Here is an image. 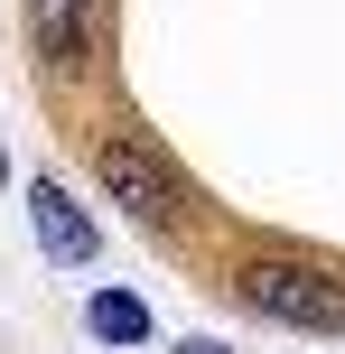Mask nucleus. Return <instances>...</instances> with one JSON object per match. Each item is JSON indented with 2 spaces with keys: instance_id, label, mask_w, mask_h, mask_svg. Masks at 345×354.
<instances>
[{
  "instance_id": "obj_2",
  "label": "nucleus",
  "mask_w": 345,
  "mask_h": 354,
  "mask_svg": "<svg viewBox=\"0 0 345 354\" xmlns=\"http://www.w3.org/2000/svg\"><path fill=\"white\" fill-rule=\"evenodd\" d=\"M93 177H103L112 205H131L140 224H168V214H178V177L149 159L140 140H93Z\"/></svg>"
},
{
  "instance_id": "obj_1",
  "label": "nucleus",
  "mask_w": 345,
  "mask_h": 354,
  "mask_svg": "<svg viewBox=\"0 0 345 354\" xmlns=\"http://www.w3.org/2000/svg\"><path fill=\"white\" fill-rule=\"evenodd\" d=\"M234 289H243V308H252V317L345 336V280H327V270H299V261H252Z\"/></svg>"
},
{
  "instance_id": "obj_6",
  "label": "nucleus",
  "mask_w": 345,
  "mask_h": 354,
  "mask_svg": "<svg viewBox=\"0 0 345 354\" xmlns=\"http://www.w3.org/2000/svg\"><path fill=\"white\" fill-rule=\"evenodd\" d=\"M178 354H224V345H215V336H196V345H178Z\"/></svg>"
},
{
  "instance_id": "obj_5",
  "label": "nucleus",
  "mask_w": 345,
  "mask_h": 354,
  "mask_svg": "<svg viewBox=\"0 0 345 354\" xmlns=\"http://www.w3.org/2000/svg\"><path fill=\"white\" fill-rule=\"evenodd\" d=\"M84 326H93L103 345H140V336H149V308H140V299H122V289H103V299L84 308Z\"/></svg>"
},
{
  "instance_id": "obj_4",
  "label": "nucleus",
  "mask_w": 345,
  "mask_h": 354,
  "mask_svg": "<svg viewBox=\"0 0 345 354\" xmlns=\"http://www.w3.org/2000/svg\"><path fill=\"white\" fill-rule=\"evenodd\" d=\"M84 28H93V0H28V37L47 66H75L84 56Z\"/></svg>"
},
{
  "instance_id": "obj_3",
  "label": "nucleus",
  "mask_w": 345,
  "mask_h": 354,
  "mask_svg": "<svg viewBox=\"0 0 345 354\" xmlns=\"http://www.w3.org/2000/svg\"><path fill=\"white\" fill-rule=\"evenodd\" d=\"M28 224H37V243H47L56 261H93V224L75 214L66 187H28Z\"/></svg>"
}]
</instances>
